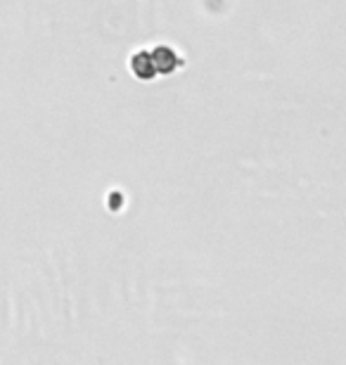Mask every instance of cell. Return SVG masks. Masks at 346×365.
I'll return each instance as SVG.
<instances>
[{"label": "cell", "instance_id": "6da1fadb", "mask_svg": "<svg viewBox=\"0 0 346 365\" xmlns=\"http://www.w3.org/2000/svg\"><path fill=\"white\" fill-rule=\"evenodd\" d=\"M150 55H152V64H154L157 76H171L185 67L183 55L173 46H168V43H157L154 48H150Z\"/></svg>", "mask_w": 346, "mask_h": 365}, {"label": "cell", "instance_id": "7a4b0ae2", "mask_svg": "<svg viewBox=\"0 0 346 365\" xmlns=\"http://www.w3.org/2000/svg\"><path fill=\"white\" fill-rule=\"evenodd\" d=\"M128 67H131V71H133V76L140 78V81H154V78H157L150 50H138V53L131 55Z\"/></svg>", "mask_w": 346, "mask_h": 365}]
</instances>
